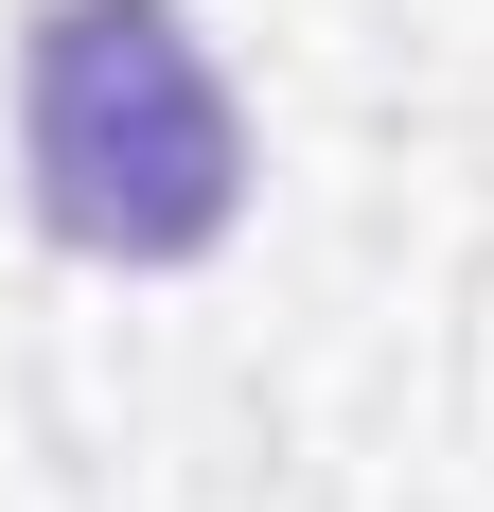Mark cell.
Listing matches in <instances>:
<instances>
[{"label":"cell","mask_w":494,"mask_h":512,"mask_svg":"<svg viewBox=\"0 0 494 512\" xmlns=\"http://www.w3.org/2000/svg\"><path fill=\"white\" fill-rule=\"evenodd\" d=\"M18 177H36L53 248L89 265H212L247 212V124L195 18L177 0H53L18 36Z\"/></svg>","instance_id":"cell-1"}]
</instances>
